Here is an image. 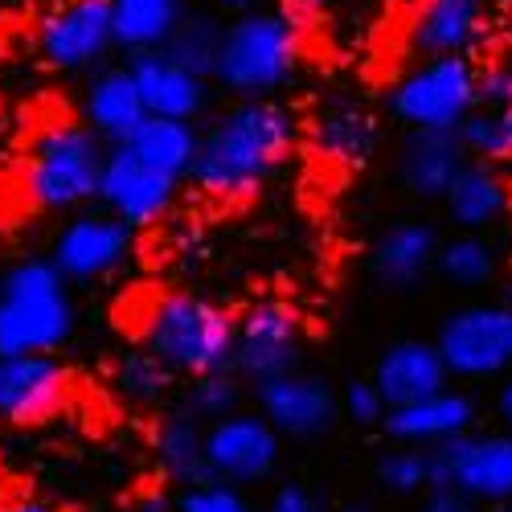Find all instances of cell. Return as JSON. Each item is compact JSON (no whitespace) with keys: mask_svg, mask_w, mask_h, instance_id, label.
<instances>
[{"mask_svg":"<svg viewBox=\"0 0 512 512\" xmlns=\"http://www.w3.org/2000/svg\"><path fill=\"white\" fill-rule=\"evenodd\" d=\"M181 177L164 173V168L148 164L136 148L111 144L107 168H103V185H99V205L111 209L119 222L132 230H152L173 213L181 197Z\"/></svg>","mask_w":512,"mask_h":512,"instance_id":"cell-12","label":"cell"},{"mask_svg":"<svg viewBox=\"0 0 512 512\" xmlns=\"http://www.w3.org/2000/svg\"><path fill=\"white\" fill-rule=\"evenodd\" d=\"M435 345L455 381L512 373V304H463L443 316Z\"/></svg>","mask_w":512,"mask_h":512,"instance_id":"cell-7","label":"cell"},{"mask_svg":"<svg viewBox=\"0 0 512 512\" xmlns=\"http://www.w3.org/2000/svg\"><path fill=\"white\" fill-rule=\"evenodd\" d=\"M111 144L87 119L37 127L21 160V193L37 213H78L99 201Z\"/></svg>","mask_w":512,"mask_h":512,"instance_id":"cell-3","label":"cell"},{"mask_svg":"<svg viewBox=\"0 0 512 512\" xmlns=\"http://www.w3.org/2000/svg\"><path fill=\"white\" fill-rule=\"evenodd\" d=\"M222 33H226V25H218L213 17L185 13L164 50L173 54L177 62H185L189 70H197V74H205L213 82V66H218V50H222Z\"/></svg>","mask_w":512,"mask_h":512,"instance_id":"cell-32","label":"cell"},{"mask_svg":"<svg viewBox=\"0 0 512 512\" xmlns=\"http://www.w3.org/2000/svg\"><path fill=\"white\" fill-rule=\"evenodd\" d=\"M304 62V37L287 13L246 9L226 33L213 82L234 99H275Z\"/></svg>","mask_w":512,"mask_h":512,"instance_id":"cell-5","label":"cell"},{"mask_svg":"<svg viewBox=\"0 0 512 512\" xmlns=\"http://www.w3.org/2000/svg\"><path fill=\"white\" fill-rule=\"evenodd\" d=\"M300 144V119L279 99H238L201 132L189 185L218 205L259 197Z\"/></svg>","mask_w":512,"mask_h":512,"instance_id":"cell-1","label":"cell"},{"mask_svg":"<svg viewBox=\"0 0 512 512\" xmlns=\"http://www.w3.org/2000/svg\"><path fill=\"white\" fill-rule=\"evenodd\" d=\"M218 5H226V9H234V13H246V9L259 5V0H218Z\"/></svg>","mask_w":512,"mask_h":512,"instance_id":"cell-41","label":"cell"},{"mask_svg":"<svg viewBox=\"0 0 512 512\" xmlns=\"http://www.w3.org/2000/svg\"><path fill=\"white\" fill-rule=\"evenodd\" d=\"M480 74L467 54L422 58L390 87V115L402 127H459L480 99Z\"/></svg>","mask_w":512,"mask_h":512,"instance_id":"cell-6","label":"cell"},{"mask_svg":"<svg viewBox=\"0 0 512 512\" xmlns=\"http://www.w3.org/2000/svg\"><path fill=\"white\" fill-rule=\"evenodd\" d=\"M467 160L472 156L463 148L459 127H406L398 148V181L422 201H443Z\"/></svg>","mask_w":512,"mask_h":512,"instance_id":"cell-19","label":"cell"},{"mask_svg":"<svg viewBox=\"0 0 512 512\" xmlns=\"http://www.w3.org/2000/svg\"><path fill=\"white\" fill-rule=\"evenodd\" d=\"M70 287L50 254H29L0 271V353H62L78 332Z\"/></svg>","mask_w":512,"mask_h":512,"instance_id":"cell-4","label":"cell"},{"mask_svg":"<svg viewBox=\"0 0 512 512\" xmlns=\"http://www.w3.org/2000/svg\"><path fill=\"white\" fill-rule=\"evenodd\" d=\"M443 209L455 230L488 234L492 226H500L512 209V193H508V181L500 177V164L467 160L459 168V177L451 181V189L443 193Z\"/></svg>","mask_w":512,"mask_h":512,"instance_id":"cell-25","label":"cell"},{"mask_svg":"<svg viewBox=\"0 0 512 512\" xmlns=\"http://www.w3.org/2000/svg\"><path fill=\"white\" fill-rule=\"evenodd\" d=\"M484 33V0H418L406 46L418 58L467 54Z\"/></svg>","mask_w":512,"mask_h":512,"instance_id":"cell-22","label":"cell"},{"mask_svg":"<svg viewBox=\"0 0 512 512\" xmlns=\"http://www.w3.org/2000/svg\"><path fill=\"white\" fill-rule=\"evenodd\" d=\"M435 275L459 291H480L488 283H496L500 275V250L488 234L476 230H459L455 238H447L439 246V267Z\"/></svg>","mask_w":512,"mask_h":512,"instance_id":"cell-30","label":"cell"},{"mask_svg":"<svg viewBox=\"0 0 512 512\" xmlns=\"http://www.w3.org/2000/svg\"><path fill=\"white\" fill-rule=\"evenodd\" d=\"M381 398L394 406H410L418 398H431L439 390L451 386V369L439 353L435 340H422V336H402V340H390L386 349L377 353L373 361V373Z\"/></svg>","mask_w":512,"mask_h":512,"instance_id":"cell-17","label":"cell"},{"mask_svg":"<svg viewBox=\"0 0 512 512\" xmlns=\"http://www.w3.org/2000/svg\"><path fill=\"white\" fill-rule=\"evenodd\" d=\"M0 512H66V508H58L46 496H13V500L0 504Z\"/></svg>","mask_w":512,"mask_h":512,"instance_id":"cell-38","label":"cell"},{"mask_svg":"<svg viewBox=\"0 0 512 512\" xmlns=\"http://www.w3.org/2000/svg\"><path fill=\"white\" fill-rule=\"evenodd\" d=\"M115 41L127 54L164 50L185 17V0H111Z\"/></svg>","mask_w":512,"mask_h":512,"instance_id":"cell-27","label":"cell"},{"mask_svg":"<svg viewBox=\"0 0 512 512\" xmlns=\"http://www.w3.org/2000/svg\"><path fill=\"white\" fill-rule=\"evenodd\" d=\"M304 361V320L279 295H263L238 312L234 373L246 386H259L279 373L300 369Z\"/></svg>","mask_w":512,"mask_h":512,"instance_id":"cell-8","label":"cell"},{"mask_svg":"<svg viewBox=\"0 0 512 512\" xmlns=\"http://www.w3.org/2000/svg\"><path fill=\"white\" fill-rule=\"evenodd\" d=\"M496 418H500V426L512 431V373H504L500 390H496Z\"/></svg>","mask_w":512,"mask_h":512,"instance_id":"cell-39","label":"cell"},{"mask_svg":"<svg viewBox=\"0 0 512 512\" xmlns=\"http://www.w3.org/2000/svg\"><path fill=\"white\" fill-rule=\"evenodd\" d=\"M377 484L398 500H418L431 488V451L426 447H410V443H390L373 463Z\"/></svg>","mask_w":512,"mask_h":512,"instance_id":"cell-31","label":"cell"},{"mask_svg":"<svg viewBox=\"0 0 512 512\" xmlns=\"http://www.w3.org/2000/svg\"><path fill=\"white\" fill-rule=\"evenodd\" d=\"M136 340L152 349L177 377H205L234 369L238 316L201 291H156L136 312Z\"/></svg>","mask_w":512,"mask_h":512,"instance_id":"cell-2","label":"cell"},{"mask_svg":"<svg viewBox=\"0 0 512 512\" xmlns=\"http://www.w3.org/2000/svg\"><path fill=\"white\" fill-rule=\"evenodd\" d=\"M132 74L140 82V95L148 103V115L168 119H197L209 103V78L177 62L168 50H144L132 54Z\"/></svg>","mask_w":512,"mask_h":512,"instance_id":"cell-21","label":"cell"},{"mask_svg":"<svg viewBox=\"0 0 512 512\" xmlns=\"http://www.w3.org/2000/svg\"><path fill=\"white\" fill-rule=\"evenodd\" d=\"M504 300L512 304V275H508V283H504Z\"/></svg>","mask_w":512,"mask_h":512,"instance_id":"cell-44","label":"cell"},{"mask_svg":"<svg viewBox=\"0 0 512 512\" xmlns=\"http://www.w3.org/2000/svg\"><path fill=\"white\" fill-rule=\"evenodd\" d=\"M451 484L480 508L512 500V431H467L431 451V488Z\"/></svg>","mask_w":512,"mask_h":512,"instance_id":"cell-9","label":"cell"},{"mask_svg":"<svg viewBox=\"0 0 512 512\" xmlns=\"http://www.w3.org/2000/svg\"><path fill=\"white\" fill-rule=\"evenodd\" d=\"M74 394V369L58 353H0V422L41 426Z\"/></svg>","mask_w":512,"mask_h":512,"instance_id":"cell-15","label":"cell"},{"mask_svg":"<svg viewBox=\"0 0 512 512\" xmlns=\"http://www.w3.org/2000/svg\"><path fill=\"white\" fill-rule=\"evenodd\" d=\"M283 435L275 422L254 406V410H234L226 418L205 422V463L209 480H230V484H263L279 472L283 459Z\"/></svg>","mask_w":512,"mask_h":512,"instance_id":"cell-10","label":"cell"},{"mask_svg":"<svg viewBox=\"0 0 512 512\" xmlns=\"http://www.w3.org/2000/svg\"><path fill=\"white\" fill-rule=\"evenodd\" d=\"M197 144H201V132L193 127V119H168V115H148L127 148H136L148 164L164 168V173H173L181 181H189L193 173V160H197Z\"/></svg>","mask_w":512,"mask_h":512,"instance_id":"cell-28","label":"cell"},{"mask_svg":"<svg viewBox=\"0 0 512 512\" xmlns=\"http://www.w3.org/2000/svg\"><path fill=\"white\" fill-rule=\"evenodd\" d=\"M254 406L291 443H316L332 435L336 422L345 418V406H340V394L332 390V381L308 369H291L271 381H259L254 386Z\"/></svg>","mask_w":512,"mask_h":512,"instance_id":"cell-13","label":"cell"},{"mask_svg":"<svg viewBox=\"0 0 512 512\" xmlns=\"http://www.w3.org/2000/svg\"><path fill=\"white\" fill-rule=\"evenodd\" d=\"M328 512H373L369 504H340V508H328Z\"/></svg>","mask_w":512,"mask_h":512,"instance_id":"cell-42","label":"cell"},{"mask_svg":"<svg viewBox=\"0 0 512 512\" xmlns=\"http://www.w3.org/2000/svg\"><path fill=\"white\" fill-rule=\"evenodd\" d=\"M484 512H512V500H508V504H488Z\"/></svg>","mask_w":512,"mask_h":512,"instance_id":"cell-43","label":"cell"},{"mask_svg":"<svg viewBox=\"0 0 512 512\" xmlns=\"http://www.w3.org/2000/svg\"><path fill=\"white\" fill-rule=\"evenodd\" d=\"M177 512H259V508L250 504L242 484L201 480V484H185L177 492Z\"/></svg>","mask_w":512,"mask_h":512,"instance_id":"cell-34","label":"cell"},{"mask_svg":"<svg viewBox=\"0 0 512 512\" xmlns=\"http://www.w3.org/2000/svg\"><path fill=\"white\" fill-rule=\"evenodd\" d=\"M463 148L472 160L512 164V70L492 66L480 74V99L459 123Z\"/></svg>","mask_w":512,"mask_h":512,"instance_id":"cell-23","label":"cell"},{"mask_svg":"<svg viewBox=\"0 0 512 512\" xmlns=\"http://www.w3.org/2000/svg\"><path fill=\"white\" fill-rule=\"evenodd\" d=\"M439 246H443V238L435 234L431 222H418V218L390 222L369 246V259H365L369 279L390 295H406L435 275Z\"/></svg>","mask_w":512,"mask_h":512,"instance_id":"cell-16","label":"cell"},{"mask_svg":"<svg viewBox=\"0 0 512 512\" xmlns=\"http://www.w3.org/2000/svg\"><path fill=\"white\" fill-rule=\"evenodd\" d=\"M418 512H480V504L451 484H435L418 496Z\"/></svg>","mask_w":512,"mask_h":512,"instance_id":"cell-37","label":"cell"},{"mask_svg":"<svg viewBox=\"0 0 512 512\" xmlns=\"http://www.w3.org/2000/svg\"><path fill=\"white\" fill-rule=\"evenodd\" d=\"M136 250V230L119 222L111 209H78L66 213L62 230L50 242V259L58 263V271L74 283V287H87L99 279H111Z\"/></svg>","mask_w":512,"mask_h":512,"instance_id":"cell-11","label":"cell"},{"mask_svg":"<svg viewBox=\"0 0 512 512\" xmlns=\"http://www.w3.org/2000/svg\"><path fill=\"white\" fill-rule=\"evenodd\" d=\"M115 46L111 0H62L37 25V54L62 74L99 66Z\"/></svg>","mask_w":512,"mask_h":512,"instance_id":"cell-14","label":"cell"},{"mask_svg":"<svg viewBox=\"0 0 512 512\" xmlns=\"http://www.w3.org/2000/svg\"><path fill=\"white\" fill-rule=\"evenodd\" d=\"M82 119H87L107 144H127L132 132L148 119V103L132 66L99 70L82 91Z\"/></svg>","mask_w":512,"mask_h":512,"instance_id":"cell-24","label":"cell"},{"mask_svg":"<svg viewBox=\"0 0 512 512\" xmlns=\"http://www.w3.org/2000/svg\"><path fill=\"white\" fill-rule=\"evenodd\" d=\"M242 386H246V381H242L234 369L205 373V377H189L181 406H185V410H193L201 422L226 418V414H234V410L242 406Z\"/></svg>","mask_w":512,"mask_h":512,"instance_id":"cell-33","label":"cell"},{"mask_svg":"<svg viewBox=\"0 0 512 512\" xmlns=\"http://www.w3.org/2000/svg\"><path fill=\"white\" fill-rule=\"evenodd\" d=\"M308 140L316 156L332 168H365L381 148V123L377 115L357 99H328L316 107L308 123Z\"/></svg>","mask_w":512,"mask_h":512,"instance_id":"cell-20","label":"cell"},{"mask_svg":"<svg viewBox=\"0 0 512 512\" xmlns=\"http://www.w3.org/2000/svg\"><path fill=\"white\" fill-rule=\"evenodd\" d=\"M177 386V373L168 369L152 349L136 345V349H123L111 361V390L127 402V406H140V410H156Z\"/></svg>","mask_w":512,"mask_h":512,"instance_id":"cell-29","label":"cell"},{"mask_svg":"<svg viewBox=\"0 0 512 512\" xmlns=\"http://www.w3.org/2000/svg\"><path fill=\"white\" fill-rule=\"evenodd\" d=\"M136 512H177V496L168 500V496H160V492H148V496H140Z\"/></svg>","mask_w":512,"mask_h":512,"instance_id":"cell-40","label":"cell"},{"mask_svg":"<svg viewBox=\"0 0 512 512\" xmlns=\"http://www.w3.org/2000/svg\"><path fill=\"white\" fill-rule=\"evenodd\" d=\"M480 422V402L467 390H439L431 398H418L410 406H394L381 418V435L390 443H410V447H426L435 451L439 443L476 431Z\"/></svg>","mask_w":512,"mask_h":512,"instance_id":"cell-18","label":"cell"},{"mask_svg":"<svg viewBox=\"0 0 512 512\" xmlns=\"http://www.w3.org/2000/svg\"><path fill=\"white\" fill-rule=\"evenodd\" d=\"M340 406H345V418L353 426H361V431H369V426H377V431H381V418L390 414V402L381 398L373 377H353L349 386L340 390Z\"/></svg>","mask_w":512,"mask_h":512,"instance_id":"cell-35","label":"cell"},{"mask_svg":"<svg viewBox=\"0 0 512 512\" xmlns=\"http://www.w3.org/2000/svg\"><path fill=\"white\" fill-rule=\"evenodd\" d=\"M152 455L164 480H173L177 488L209 480L205 463V422L193 410H168L152 422Z\"/></svg>","mask_w":512,"mask_h":512,"instance_id":"cell-26","label":"cell"},{"mask_svg":"<svg viewBox=\"0 0 512 512\" xmlns=\"http://www.w3.org/2000/svg\"><path fill=\"white\" fill-rule=\"evenodd\" d=\"M263 512H328V508H324V500H320L308 484L283 480V484H275V492L267 496Z\"/></svg>","mask_w":512,"mask_h":512,"instance_id":"cell-36","label":"cell"}]
</instances>
